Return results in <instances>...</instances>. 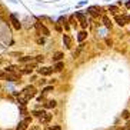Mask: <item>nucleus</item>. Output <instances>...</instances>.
<instances>
[{
    "instance_id": "nucleus-28",
    "label": "nucleus",
    "mask_w": 130,
    "mask_h": 130,
    "mask_svg": "<svg viewBox=\"0 0 130 130\" xmlns=\"http://www.w3.org/2000/svg\"><path fill=\"white\" fill-rule=\"evenodd\" d=\"M3 77H6V76H4V73H3V72H0V79H3Z\"/></svg>"
},
{
    "instance_id": "nucleus-14",
    "label": "nucleus",
    "mask_w": 130,
    "mask_h": 130,
    "mask_svg": "<svg viewBox=\"0 0 130 130\" xmlns=\"http://www.w3.org/2000/svg\"><path fill=\"white\" fill-rule=\"evenodd\" d=\"M103 23H104V26H106L107 29H111V22H110V19H109V17H106V16H104V17H103Z\"/></svg>"
},
{
    "instance_id": "nucleus-10",
    "label": "nucleus",
    "mask_w": 130,
    "mask_h": 130,
    "mask_svg": "<svg viewBox=\"0 0 130 130\" xmlns=\"http://www.w3.org/2000/svg\"><path fill=\"white\" fill-rule=\"evenodd\" d=\"M87 37V31H80V33H79V36H77V40H79V42H83L84 39Z\"/></svg>"
},
{
    "instance_id": "nucleus-8",
    "label": "nucleus",
    "mask_w": 130,
    "mask_h": 130,
    "mask_svg": "<svg viewBox=\"0 0 130 130\" xmlns=\"http://www.w3.org/2000/svg\"><path fill=\"white\" fill-rule=\"evenodd\" d=\"M19 77L20 76H17V74H6V80L7 82H17Z\"/></svg>"
},
{
    "instance_id": "nucleus-27",
    "label": "nucleus",
    "mask_w": 130,
    "mask_h": 130,
    "mask_svg": "<svg viewBox=\"0 0 130 130\" xmlns=\"http://www.w3.org/2000/svg\"><path fill=\"white\" fill-rule=\"evenodd\" d=\"M124 130H130V123H127L126 127H124Z\"/></svg>"
},
{
    "instance_id": "nucleus-15",
    "label": "nucleus",
    "mask_w": 130,
    "mask_h": 130,
    "mask_svg": "<svg viewBox=\"0 0 130 130\" xmlns=\"http://www.w3.org/2000/svg\"><path fill=\"white\" fill-rule=\"evenodd\" d=\"M56 102H54V100H49V102H47L46 104H44V107H47V109H53V107H56Z\"/></svg>"
},
{
    "instance_id": "nucleus-20",
    "label": "nucleus",
    "mask_w": 130,
    "mask_h": 130,
    "mask_svg": "<svg viewBox=\"0 0 130 130\" xmlns=\"http://www.w3.org/2000/svg\"><path fill=\"white\" fill-rule=\"evenodd\" d=\"M14 70H16L14 66H9V67H6V72H9V73H13Z\"/></svg>"
},
{
    "instance_id": "nucleus-3",
    "label": "nucleus",
    "mask_w": 130,
    "mask_h": 130,
    "mask_svg": "<svg viewBox=\"0 0 130 130\" xmlns=\"http://www.w3.org/2000/svg\"><path fill=\"white\" fill-rule=\"evenodd\" d=\"M130 17L129 16H116V22H117L119 26H123V24H126V22H129Z\"/></svg>"
},
{
    "instance_id": "nucleus-1",
    "label": "nucleus",
    "mask_w": 130,
    "mask_h": 130,
    "mask_svg": "<svg viewBox=\"0 0 130 130\" xmlns=\"http://www.w3.org/2000/svg\"><path fill=\"white\" fill-rule=\"evenodd\" d=\"M22 93H24L29 99H31V97H35V96H36V89L33 87V86H26Z\"/></svg>"
},
{
    "instance_id": "nucleus-29",
    "label": "nucleus",
    "mask_w": 130,
    "mask_h": 130,
    "mask_svg": "<svg viewBox=\"0 0 130 130\" xmlns=\"http://www.w3.org/2000/svg\"><path fill=\"white\" fill-rule=\"evenodd\" d=\"M127 7H130V2H129V3H127Z\"/></svg>"
},
{
    "instance_id": "nucleus-6",
    "label": "nucleus",
    "mask_w": 130,
    "mask_h": 130,
    "mask_svg": "<svg viewBox=\"0 0 130 130\" xmlns=\"http://www.w3.org/2000/svg\"><path fill=\"white\" fill-rule=\"evenodd\" d=\"M10 20H12V23H13V26H14V29H20V27H22V24H20V22L17 20L16 14H12V16H10Z\"/></svg>"
},
{
    "instance_id": "nucleus-21",
    "label": "nucleus",
    "mask_w": 130,
    "mask_h": 130,
    "mask_svg": "<svg viewBox=\"0 0 130 130\" xmlns=\"http://www.w3.org/2000/svg\"><path fill=\"white\" fill-rule=\"evenodd\" d=\"M46 130H61L60 126H54V127H47Z\"/></svg>"
},
{
    "instance_id": "nucleus-5",
    "label": "nucleus",
    "mask_w": 130,
    "mask_h": 130,
    "mask_svg": "<svg viewBox=\"0 0 130 130\" xmlns=\"http://www.w3.org/2000/svg\"><path fill=\"white\" fill-rule=\"evenodd\" d=\"M76 17L79 19V22H80L82 27H86V26H87V22H86V17H84V16L80 12H77V13H76Z\"/></svg>"
},
{
    "instance_id": "nucleus-17",
    "label": "nucleus",
    "mask_w": 130,
    "mask_h": 130,
    "mask_svg": "<svg viewBox=\"0 0 130 130\" xmlns=\"http://www.w3.org/2000/svg\"><path fill=\"white\" fill-rule=\"evenodd\" d=\"M89 12L92 13L93 16H99V13H100V12H97V7H90L89 9Z\"/></svg>"
},
{
    "instance_id": "nucleus-4",
    "label": "nucleus",
    "mask_w": 130,
    "mask_h": 130,
    "mask_svg": "<svg viewBox=\"0 0 130 130\" xmlns=\"http://www.w3.org/2000/svg\"><path fill=\"white\" fill-rule=\"evenodd\" d=\"M52 73H53L52 67H42V69H39V74H42V76H49Z\"/></svg>"
},
{
    "instance_id": "nucleus-2",
    "label": "nucleus",
    "mask_w": 130,
    "mask_h": 130,
    "mask_svg": "<svg viewBox=\"0 0 130 130\" xmlns=\"http://www.w3.org/2000/svg\"><path fill=\"white\" fill-rule=\"evenodd\" d=\"M36 29H37V33L39 35H43V36H49V30H47V27L42 23H36Z\"/></svg>"
},
{
    "instance_id": "nucleus-26",
    "label": "nucleus",
    "mask_w": 130,
    "mask_h": 130,
    "mask_svg": "<svg viewBox=\"0 0 130 130\" xmlns=\"http://www.w3.org/2000/svg\"><path fill=\"white\" fill-rule=\"evenodd\" d=\"M110 10H111V13H116V12H117V9H116V6H110Z\"/></svg>"
},
{
    "instance_id": "nucleus-18",
    "label": "nucleus",
    "mask_w": 130,
    "mask_h": 130,
    "mask_svg": "<svg viewBox=\"0 0 130 130\" xmlns=\"http://www.w3.org/2000/svg\"><path fill=\"white\" fill-rule=\"evenodd\" d=\"M22 63H26V61H30V60H33V57H29V56H24V57H20L19 59Z\"/></svg>"
},
{
    "instance_id": "nucleus-9",
    "label": "nucleus",
    "mask_w": 130,
    "mask_h": 130,
    "mask_svg": "<svg viewBox=\"0 0 130 130\" xmlns=\"http://www.w3.org/2000/svg\"><path fill=\"white\" fill-rule=\"evenodd\" d=\"M50 119H52V115H49V113H46V115L43 116V117H40V123H49Z\"/></svg>"
},
{
    "instance_id": "nucleus-24",
    "label": "nucleus",
    "mask_w": 130,
    "mask_h": 130,
    "mask_svg": "<svg viewBox=\"0 0 130 130\" xmlns=\"http://www.w3.org/2000/svg\"><path fill=\"white\" fill-rule=\"evenodd\" d=\"M129 111H127V110H124V111H123V117H124V119H127V117H129Z\"/></svg>"
},
{
    "instance_id": "nucleus-22",
    "label": "nucleus",
    "mask_w": 130,
    "mask_h": 130,
    "mask_svg": "<svg viewBox=\"0 0 130 130\" xmlns=\"http://www.w3.org/2000/svg\"><path fill=\"white\" fill-rule=\"evenodd\" d=\"M31 72H33V70H31V69H27V67H26V69H24V70H23V72H22V73H24V74H30Z\"/></svg>"
},
{
    "instance_id": "nucleus-12",
    "label": "nucleus",
    "mask_w": 130,
    "mask_h": 130,
    "mask_svg": "<svg viewBox=\"0 0 130 130\" xmlns=\"http://www.w3.org/2000/svg\"><path fill=\"white\" fill-rule=\"evenodd\" d=\"M33 115H35L36 117L40 119V117H43V116L46 115V111H44V110H33Z\"/></svg>"
},
{
    "instance_id": "nucleus-25",
    "label": "nucleus",
    "mask_w": 130,
    "mask_h": 130,
    "mask_svg": "<svg viewBox=\"0 0 130 130\" xmlns=\"http://www.w3.org/2000/svg\"><path fill=\"white\" fill-rule=\"evenodd\" d=\"M43 60H44V59H43V56H37L35 61H43Z\"/></svg>"
},
{
    "instance_id": "nucleus-19",
    "label": "nucleus",
    "mask_w": 130,
    "mask_h": 130,
    "mask_svg": "<svg viewBox=\"0 0 130 130\" xmlns=\"http://www.w3.org/2000/svg\"><path fill=\"white\" fill-rule=\"evenodd\" d=\"M52 90H53V86H47V87L43 89V93H49V92H52Z\"/></svg>"
},
{
    "instance_id": "nucleus-23",
    "label": "nucleus",
    "mask_w": 130,
    "mask_h": 130,
    "mask_svg": "<svg viewBox=\"0 0 130 130\" xmlns=\"http://www.w3.org/2000/svg\"><path fill=\"white\" fill-rule=\"evenodd\" d=\"M36 42H37L39 44H43V43H44V39H43V37H39L37 40H36Z\"/></svg>"
},
{
    "instance_id": "nucleus-13",
    "label": "nucleus",
    "mask_w": 130,
    "mask_h": 130,
    "mask_svg": "<svg viewBox=\"0 0 130 130\" xmlns=\"http://www.w3.org/2000/svg\"><path fill=\"white\" fill-rule=\"evenodd\" d=\"M26 129H27V123L24 122V120H23V122H20L19 126L16 127V130H26Z\"/></svg>"
},
{
    "instance_id": "nucleus-7",
    "label": "nucleus",
    "mask_w": 130,
    "mask_h": 130,
    "mask_svg": "<svg viewBox=\"0 0 130 130\" xmlns=\"http://www.w3.org/2000/svg\"><path fill=\"white\" fill-rule=\"evenodd\" d=\"M63 43H64V46L67 47V49L72 47V40H70V37L67 35H63Z\"/></svg>"
},
{
    "instance_id": "nucleus-11",
    "label": "nucleus",
    "mask_w": 130,
    "mask_h": 130,
    "mask_svg": "<svg viewBox=\"0 0 130 130\" xmlns=\"http://www.w3.org/2000/svg\"><path fill=\"white\" fill-rule=\"evenodd\" d=\"M61 59H63V53H61V52H57V53L53 54V60L54 61H60Z\"/></svg>"
},
{
    "instance_id": "nucleus-16",
    "label": "nucleus",
    "mask_w": 130,
    "mask_h": 130,
    "mask_svg": "<svg viewBox=\"0 0 130 130\" xmlns=\"http://www.w3.org/2000/svg\"><path fill=\"white\" fill-rule=\"evenodd\" d=\"M54 70H56V72H61V70H63V63H61V61H57L56 66H54Z\"/></svg>"
}]
</instances>
